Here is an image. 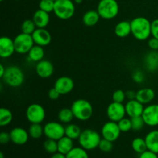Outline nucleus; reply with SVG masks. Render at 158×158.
Instances as JSON below:
<instances>
[{
  "mask_svg": "<svg viewBox=\"0 0 158 158\" xmlns=\"http://www.w3.org/2000/svg\"><path fill=\"white\" fill-rule=\"evenodd\" d=\"M131 34L137 40L144 41L151 35V22L145 17H136L131 21Z\"/></svg>",
  "mask_w": 158,
  "mask_h": 158,
  "instance_id": "f257e3e1",
  "label": "nucleus"
},
{
  "mask_svg": "<svg viewBox=\"0 0 158 158\" xmlns=\"http://www.w3.org/2000/svg\"><path fill=\"white\" fill-rule=\"evenodd\" d=\"M71 110L73 113L74 117L80 121H86L93 116L94 109L89 101L84 99H79L72 103Z\"/></svg>",
  "mask_w": 158,
  "mask_h": 158,
  "instance_id": "f03ea898",
  "label": "nucleus"
},
{
  "mask_svg": "<svg viewBox=\"0 0 158 158\" xmlns=\"http://www.w3.org/2000/svg\"><path fill=\"white\" fill-rule=\"evenodd\" d=\"M119 4L117 0H100L97 11L100 18L103 19H113L119 13Z\"/></svg>",
  "mask_w": 158,
  "mask_h": 158,
  "instance_id": "7ed1b4c3",
  "label": "nucleus"
},
{
  "mask_svg": "<svg viewBox=\"0 0 158 158\" xmlns=\"http://www.w3.org/2000/svg\"><path fill=\"white\" fill-rule=\"evenodd\" d=\"M78 140L81 148L86 151H91L98 148L101 137L97 131L86 129L82 131Z\"/></svg>",
  "mask_w": 158,
  "mask_h": 158,
  "instance_id": "20e7f679",
  "label": "nucleus"
},
{
  "mask_svg": "<svg viewBox=\"0 0 158 158\" xmlns=\"http://www.w3.org/2000/svg\"><path fill=\"white\" fill-rule=\"evenodd\" d=\"M53 12L60 19L68 20L75 13V5L72 0H56Z\"/></svg>",
  "mask_w": 158,
  "mask_h": 158,
  "instance_id": "39448f33",
  "label": "nucleus"
},
{
  "mask_svg": "<svg viewBox=\"0 0 158 158\" xmlns=\"http://www.w3.org/2000/svg\"><path fill=\"white\" fill-rule=\"evenodd\" d=\"M2 79L9 86L15 88L23 84L25 76L19 66H10L6 68V73Z\"/></svg>",
  "mask_w": 158,
  "mask_h": 158,
  "instance_id": "423d86ee",
  "label": "nucleus"
},
{
  "mask_svg": "<svg viewBox=\"0 0 158 158\" xmlns=\"http://www.w3.org/2000/svg\"><path fill=\"white\" fill-rule=\"evenodd\" d=\"M13 40L15 52L19 54L28 53L35 44L32 35L23 32L17 35Z\"/></svg>",
  "mask_w": 158,
  "mask_h": 158,
  "instance_id": "0eeeda50",
  "label": "nucleus"
},
{
  "mask_svg": "<svg viewBox=\"0 0 158 158\" xmlns=\"http://www.w3.org/2000/svg\"><path fill=\"white\" fill-rule=\"evenodd\" d=\"M26 116L30 123H41L46 118V111L42 105L32 103L26 109Z\"/></svg>",
  "mask_w": 158,
  "mask_h": 158,
  "instance_id": "6e6552de",
  "label": "nucleus"
},
{
  "mask_svg": "<svg viewBox=\"0 0 158 158\" xmlns=\"http://www.w3.org/2000/svg\"><path fill=\"white\" fill-rule=\"evenodd\" d=\"M44 135L47 138L58 140L65 136V127L62 123L51 121L46 123L43 127Z\"/></svg>",
  "mask_w": 158,
  "mask_h": 158,
  "instance_id": "1a4fd4ad",
  "label": "nucleus"
},
{
  "mask_svg": "<svg viewBox=\"0 0 158 158\" xmlns=\"http://www.w3.org/2000/svg\"><path fill=\"white\" fill-rule=\"evenodd\" d=\"M120 133L121 131L119 128L118 123L111 120L104 123L101 128V135L103 138L111 142L116 141L120 137Z\"/></svg>",
  "mask_w": 158,
  "mask_h": 158,
  "instance_id": "9d476101",
  "label": "nucleus"
},
{
  "mask_svg": "<svg viewBox=\"0 0 158 158\" xmlns=\"http://www.w3.org/2000/svg\"><path fill=\"white\" fill-rule=\"evenodd\" d=\"M126 114L125 106L121 103L113 101L112 103H110L106 109V115L109 120L117 123L121 119L124 118Z\"/></svg>",
  "mask_w": 158,
  "mask_h": 158,
  "instance_id": "9b49d317",
  "label": "nucleus"
},
{
  "mask_svg": "<svg viewBox=\"0 0 158 158\" xmlns=\"http://www.w3.org/2000/svg\"><path fill=\"white\" fill-rule=\"evenodd\" d=\"M141 117L145 125L149 127L158 126V104H151L144 107Z\"/></svg>",
  "mask_w": 158,
  "mask_h": 158,
  "instance_id": "f8f14e48",
  "label": "nucleus"
},
{
  "mask_svg": "<svg viewBox=\"0 0 158 158\" xmlns=\"http://www.w3.org/2000/svg\"><path fill=\"white\" fill-rule=\"evenodd\" d=\"M32 36L35 44L43 47L48 46L52 40L50 32L45 28H37L32 34Z\"/></svg>",
  "mask_w": 158,
  "mask_h": 158,
  "instance_id": "ddd939ff",
  "label": "nucleus"
},
{
  "mask_svg": "<svg viewBox=\"0 0 158 158\" xmlns=\"http://www.w3.org/2000/svg\"><path fill=\"white\" fill-rule=\"evenodd\" d=\"M54 87L61 95H66L73 89L74 82L73 79L69 77H60L56 80Z\"/></svg>",
  "mask_w": 158,
  "mask_h": 158,
  "instance_id": "4468645a",
  "label": "nucleus"
},
{
  "mask_svg": "<svg viewBox=\"0 0 158 158\" xmlns=\"http://www.w3.org/2000/svg\"><path fill=\"white\" fill-rule=\"evenodd\" d=\"M15 52L14 40L8 36L0 39V56L3 59L9 58Z\"/></svg>",
  "mask_w": 158,
  "mask_h": 158,
  "instance_id": "2eb2a0df",
  "label": "nucleus"
},
{
  "mask_svg": "<svg viewBox=\"0 0 158 158\" xmlns=\"http://www.w3.org/2000/svg\"><path fill=\"white\" fill-rule=\"evenodd\" d=\"M125 109H126L127 115L131 117V118H133V117L142 116L144 107H143V103L134 99V100H129L126 103Z\"/></svg>",
  "mask_w": 158,
  "mask_h": 158,
  "instance_id": "dca6fc26",
  "label": "nucleus"
},
{
  "mask_svg": "<svg viewBox=\"0 0 158 158\" xmlns=\"http://www.w3.org/2000/svg\"><path fill=\"white\" fill-rule=\"evenodd\" d=\"M35 72L37 75L43 79H47L53 74V65L49 60H41L37 63L35 66Z\"/></svg>",
  "mask_w": 158,
  "mask_h": 158,
  "instance_id": "f3484780",
  "label": "nucleus"
},
{
  "mask_svg": "<svg viewBox=\"0 0 158 158\" xmlns=\"http://www.w3.org/2000/svg\"><path fill=\"white\" fill-rule=\"evenodd\" d=\"M11 141L16 145H23L29 140V132L23 127H15L10 131Z\"/></svg>",
  "mask_w": 158,
  "mask_h": 158,
  "instance_id": "a211bd4d",
  "label": "nucleus"
},
{
  "mask_svg": "<svg viewBox=\"0 0 158 158\" xmlns=\"http://www.w3.org/2000/svg\"><path fill=\"white\" fill-rule=\"evenodd\" d=\"M144 66L149 72H155L158 69V52L151 51L144 57Z\"/></svg>",
  "mask_w": 158,
  "mask_h": 158,
  "instance_id": "6ab92c4d",
  "label": "nucleus"
},
{
  "mask_svg": "<svg viewBox=\"0 0 158 158\" xmlns=\"http://www.w3.org/2000/svg\"><path fill=\"white\" fill-rule=\"evenodd\" d=\"M49 13L39 9L33 14L32 20L35 23L37 28H46L49 23Z\"/></svg>",
  "mask_w": 158,
  "mask_h": 158,
  "instance_id": "aec40b11",
  "label": "nucleus"
},
{
  "mask_svg": "<svg viewBox=\"0 0 158 158\" xmlns=\"http://www.w3.org/2000/svg\"><path fill=\"white\" fill-rule=\"evenodd\" d=\"M154 97H155V93L151 88H143L139 89L136 94V100L143 104L151 103Z\"/></svg>",
  "mask_w": 158,
  "mask_h": 158,
  "instance_id": "412c9836",
  "label": "nucleus"
},
{
  "mask_svg": "<svg viewBox=\"0 0 158 158\" xmlns=\"http://www.w3.org/2000/svg\"><path fill=\"white\" fill-rule=\"evenodd\" d=\"M148 150L158 154V131L154 130L148 133L145 137Z\"/></svg>",
  "mask_w": 158,
  "mask_h": 158,
  "instance_id": "4be33fe9",
  "label": "nucleus"
},
{
  "mask_svg": "<svg viewBox=\"0 0 158 158\" xmlns=\"http://www.w3.org/2000/svg\"><path fill=\"white\" fill-rule=\"evenodd\" d=\"M114 33L117 37L125 38L131 34V22L121 21L117 23L114 28Z\"/></svg>",
  "mask_w": 158,
  "mask_h": 158,
  "instance_id": "5701e85b",
  "label": "nucleus"
},
{
  "mask_svg": "<svg viewBox=\"0 0 158 158\" xmlns=\"http://www.w3.org/2000/svg\"><path fill=\"white\" fill-rule=\"evenodd\" d=\"M44 54L45 52L43 46L35 44L28 52V60L34 63H39L43 60Z\"/></svg>",
  "mask_w": 158,
  "mask_h": 158,
  "instance_id": "b1692460",
  "label": "nucleus"
},
{
  "mask_svg": "<svg viewBox=\"0 0 158 158\" xmlns=\"http://www.w3.org/2000/svg\"><path fill=\"white\" fill-rule=\"evenodd\" d=\"M57 144H58V152L65 155H66L74 148L73 140L66 136H64L57 140Z\"/></svg>",
  "mask_w": 158,
  "mask_h": 158,
  "instance_id": "393cba45",
  "label": "nucleus"
},
{
  "mask_svg": "<svg viewBox=\"0 0 158 158\" xmlns=\"http://www.w3.org/2000/svg\"><path fill=\"white\" fill-rule=\"evenodd\" d=\"M100 16L97 10H89L83 16V23L86 26H94L98 23Z\"/></svg>",
  "mask_w": 158,
  "mask_h": 158,
  "instance_id": "a878e982",
  "label": "nucleus"
},
{
  "mask_svg": "<svg viewBox=\"0 0 158 158\" xmlns=\"http://www.w3.org/2000/svg\"><path fill=\"white\" fill-rule=\"evenodd\" d=\"M82 131L80 127L77 124L69 123L65 127V136L69 137L72 140H77L79 139Z\"/></svg>",
  "mask_w": 158,
  "mask_h": 158,
  "instance_id": "bb28decb",
  "label": "nucleus"
},
{
  "mask_svg": "<svg viewBox=\"0 0 158 158\" xmlns=\"http://www.w3.org/2000/svg\"><path fill=\"white\" fill-rule=\"evenodd\" d=\"M13 119V115L10 110L2 107L0 109V126L6 127L10 124Z\"/></svg>",
  "mask_w": 158,
  "mask_h": 158,
  "instance_id": "cd10ccee",
  "label": "nucleus"
},
{
  "mask_svg": "<svg viewBox=\"0 0 158 158\" xmlns=\"http://www.w3.org/2000/svg\"><path fill=\"white\" fill-rule=\"evenodd\" d=\"M73 118L74 115L71 108H63L58 114V119L61 123H69Z\"/></svg>",
  "mask_w": 158,
  "mask_h": 158,
  "instance_id": "c85d7f7f",
  "label": "nucleus"
},
{
  "mask_svg": "<svg viewBox=\"0 0 158 158\" xmlns=\"http://www.w3.org/2000/svg\"><path fill=\"white\" fill-rule=\"evenodd\" d=\"M132 148L136 153H138L140 154L148 150V147H147L145 139L141 138V137L134 138L132 141Z\"/></svg>",
  "mask_w": 158,
  "mask_h": 158,
  "instance_id": "c756f323",
  "label": "nucleus"
},
{
  "mask_svg": "<svg viewBox=\"0 0 158 158\" xmlns=\"http://www.w3.org/2000/svg\"><path fill=\"white\" fill-rule=\"evenodd\" d=\"M29 137L33 139H39L44 134L43 127L40 123H31L28 131Z\"/></svg>",
  "mask_w": 158,
  "mask_h": 158,
  "instance_id": "7c9ffc66",
  "label": "nucleus"
},
{
  "mask_svg": "<svg viewBox=\"0 0 158 158\" xmlns=\"http://www.w3.org/2000/svg\"><path fill=\"white\" fill-rule=\"evenodd\" d=\"M66 158H89L86 150L81 147L73 148L66 155Z\"/></svg>",
  "mask_w": 158,
  "mask_h": 158,
  "instance_id": "2f4dec72",
  "label": "nucleus"
},
{
  "mask_svg": "<svg viewBox=\"0 0 158 158\" xmlns=\"http://www.w3.org/2000/svg\"><path fill=\"white\" fill-rule=\"evenodd\" d=\"M36 29V26H35V23H34L32 19H26L22 23L21 30L22 32H23V33L32 35Z\"/></svg>",
  "mask_w": 158,
  "mask_h": 158,
  "instance_id": "473e14b6",
  "label": "nucleus"
},
{
  "mask_svg": "<svg viewBox=\"0 0 158 158\" xmlns=\"http://www.w3.org/2000/svg\"><path fill=\"white\" fill-rule=\"evenodd\" d=\"M43 148L45 151L49 154H55L58 152V144H57V140H52V139L47 138V140L43 143Z\"/></svg>",
  "mask_w": 158,
  "mask_h": 158,
  "instance_id": "72a5a7b5",
  "label": "nucleus"
},
{
  "mask_svg": "<svg viewBox=\"0 0 158 158\" xmlns=\"http://www.w3.org/2000/svg\"><path fill=\"white\" fill-rule=\"evenodd\" d=\"M54 6H55V1H52V0H40L39 3L40 9L48 13L53 12Z\"/></svg>",
  "mask_w": 158,
  "mask_h": 158,
  "instance_id": "f704fd0d",
  "label": "nucleus"
},
{
  "mask_svg": "<svg viewBox=\"0 0 158 158\" xmlns=\"http://www.w3.org/2000/svg\"><path fill=\"white\" fill-rule=\"evenodd\" d=\"M118 123L119 128H120V131L123 133H126L132 130V125H131V120L124 117V118L121 119L120 121L117 122Z\"/></svg>",
  "mask_w": 158,
  "mask_h": 158,
  "instance_id": "c9c22d12",
  "label": "nucleus"
},
{
  "mask_svg": "<svg viewBox=\"0 0 158 158\" xmlns=\"http://www.w3.org/2000/svg\"><path fill=\"white\" fill-rule=\"evenodd\" d=\"M131 125H132V130L135 131H140L143 129V126L145 125L144 121H143L142 117H136L131 118Z\"/></svg>",
  "mask_w": 158,
  "mask_h": 158,
  "instance_id": "e433bc0d",
  "label": "nucleus"
},
{
  "mask_svg": "<svg viewBox=\"0 0 158 158\" xmlns=\"http://www.w3.org/2000/svg\"><path fill=\"white\" fill-rule=\"evenodd\" d=\"M98 148H100V151H103V152L108 153L110 152V151H111V150L113 149V142L103 138L100 140Z\"/></svg>",
  "mask_w": 158,
  "mask_h": 158,
  "instance_id": "4c0bfd02",
  "label": "nucleus"
},
{
  "mask_svg": "<svg viewBox=\"0 0 158 158\" xmlns=\"http://www.w3.org/2000/svg\"><path fill=\"white\" fill-rule=\"evenodd\" d=\"M126 97V93H124L121 89H117V90L114 91L112 95L113 101L117 102V103H123Z\"/></svg>",
  "mask_w": 158,
  "mask_h": 158,
  "instance_id": "58836bf2",
  "label": "nucleus"
},
{
  "mask_svg": "<svg viewBox=\"0 0 158 158\" xmlns=\"http://www.w3.org/2000/svg\"><path fill=\"white\" fill-rule=\"evenodd\" d=\"M132 79L135 83H141L144 81L145 76L141 70H136L132 75Z\"/></svg>",
  "mask_w": 158,
  "mask_h": 158,
  "instance_id": "ea45409f",
  "label": "nucleus"
},
{
  "mask_svg": "<svg viewBox=\"0 0 158 158\" xmlns=\"http://www.w3.org/2000/svg\"><path fill=\"white\" fill-rule=\"evenodd\" d=\"M151 35L158 39V19L151 22Z\"/></svg>",
  "mask_w": 158,
  "mask_h": 158,
  "instance_id": "a19ab883",
  "label": "nucleus"
},
{
  "mask_svg": "<svg viewBox=\"0 0 158 158\" xmlns=\"http://www.w3.org/2000/svg\"><path fill=\"white\" fill-rule=\"evenodd\" d=\"M148 44L151 50L158 51V39L152 37V38L148 40Z\"/></svg>",
  "mask_w": 158,
  "mask_h": 158,
  "instance_id": "79ce46f5",
  "label": "nucleus"
},
{
  "mask_svg": "<svg viewBox=\"0 0 158 158\" xmlns=\"http://www.w3.org/2000/svg\"><path fill=\"white\" fill-rule=\"evenodd\" d=\"M60 95H61V94H60V92H59L55 87L50 89L49 92H48V97H49V99L53 100H57V99H59V97H60Z\"/></svg>",
  "mask_w": 158,
  "mask_h": 158,
  "instance_id": "37998d69",
  "label": "nucleus"
},
{
  "mask_svg": "<svg viewBox=\"0 0 158 158\" xmlns=\"http://www.w3.org/2000/svg\"><path fill=\"white\" fill-rule=\"evenodd\" d=\"M11 140L10 134L7 132H2L0 134V143L2 144H6L8 143Z\"/></svg>",
  "mask_w": 158,
  "mask_h": 158,
  "instance_id": "c03bdc74",
  "label": "nucleus"
},
{
  "mask_svg": "<svg viewBox=\"0 0 158 158\" xmlns=\"http://www.w3.org/2000/svg\"><path fill=\"white\" fill-rule=\"evenodd\" d=\"M139 158H158V157L157 154L152 152V151H149V150H147L146 151L140 154Z\"/></svg>",
  "mask_w": 158,
  "mask_h": 158,
  "instance_id": "a18cd8bd",
  "label": "nucleus"
},
{
  "mask_svg": "<svg viewBox=\"0 0 158 158\" xmlns=\"http://www.w3.org/2000/svg\"><path fill=\"white\" fill-rule=\"evenodd\" d=\"M136 94H137V92H134L133 90H129L126 93V97L129 99V100H134V99H136Z\"/></svg>",
  "mask_w": 158,
  "mask_h": 158,
  "instance_id": "49530a36",
  "label": "nucleus"
},
{
  "mask_svg": "<svg viewBox=\"0 0 158 158\" xmlns=\"http://www.w3.org/2000/svg\"><path fill=\"white\" fill-rule=\"evenodd\" d=\"M50 158H66V157L65 154H61V153H60V152H56V153H55V154H52V157H51Z\"/></svg>",
  "mask_w": 158,
  "mask_h": 158,
  "instance_id": "de8ad7c7",
  "label": "nucleus"
},
{
  "mask_svg": "<svg viewBox=\"0 0 158 158\" xmlns=\"http://www.w3.org/2000/svg\"><path fill=\"white\" fill-rule=\"evenodd\" d=\"M6 68H5L2 64H0V77L1 78H2L3 76H4L5 73H6Z\"/></svg>",
  "mask_w": 158,
  "mask_h": 158,
  "instance_id": "09e8293b",
  "label": "nucleus"
},
{
  "mask_svg": "<svg viewBox=\"0 0 158 158\" xmlns=\"http://www.w3.org/2000/svg\"><path fill=\"white\" fill-rule=\"evenodd\" d=\"M74 1V3H76V4H80V3L83 2V0H73Z\"/></svg>",
  "mask_w": 158,
  "mask_h": 158,
  "instance_id": "8fccbe9b",
  "label": "nucleus"
},
{
  "mask_svg": "<svg viewBox=\"0 0 158 158\" xmlns=\"http://www.w3.org/2000/svg\"><path fill=\"white\" fill-rule=\"evenodd\" d=\"M0 158H4V154L2 152L0 153Z\"/></svg>",
  "mask_w": 158,
  "mask_h": 158,
  "instance_id": "3c124183",
  "label": "nucleus"
},
{
  "mask_svg": "<svg viewBox=\"0 0 158 158\" xmlns=\"http://www.w3.org/2000/svg\"><path fill=\"white\" fill-rule=\"evenodd\" d=\"M0 1H1V2H2V1H4V0H0Z\"/></svg>",
  "mask_w": 158,
  "mask_h": 158,
  "instance_id": "603ef678",
  "label": "nucleus"
},
{
  "mask_svg": "<svg viewBox=\"0 0 158 158\" xmlns=\"http://www.w3.org/2000/svg\"><path fill=\"white\" fill-rule=\"evenodd\" d=\"M52 1H56V0H52Z\"/></svg>",
  "mask_w": 158,
  "mask_h": 158,
  "instance_id": "864d4df0",
  "label": "nucleus"
}]
</instances>
